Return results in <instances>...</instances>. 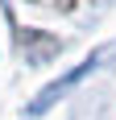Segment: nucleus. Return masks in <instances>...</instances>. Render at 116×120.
<instances>
[{
	"mask_svg": "<svg viewBox=\"0 0 116 120\" xmlns=\"http://www.w3.org/2000/svg\"><path fill=\"white\" fill-rule=\"evenodd\" d=\"M37 4H46V8H66L70 0H37Z\"/></svg>",
	"mask_w": 116,
	"mask_h": 120,
	"instance_id": "1",
	"label": "nucleus"
}]
</instances>
